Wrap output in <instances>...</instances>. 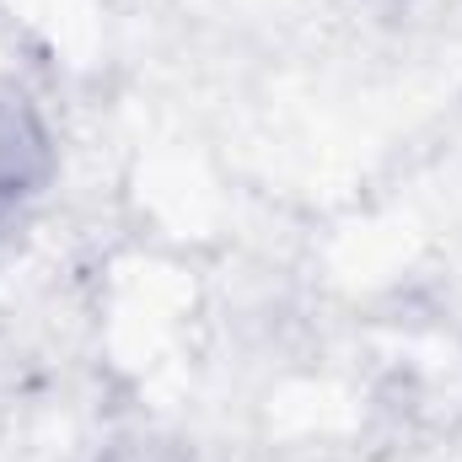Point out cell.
<instances>
[{
	"mask_svg": "<svg viewBox=\"0 0 462 462\" xmlns=\"http://www.w3.org/2000/svg\"><path fill=\"white\" fill-rule=\"evenodd\" d=\"M43 162H49L43 129H38L32 108H27V97L22 92H5L0 97V199L27 194L43 178Z\"/></svg>",
	"mask_w": 462,
	"mask_h": 462,
	"instance_id": "obj_1",
	"label": "cell"
}]
</instances>
